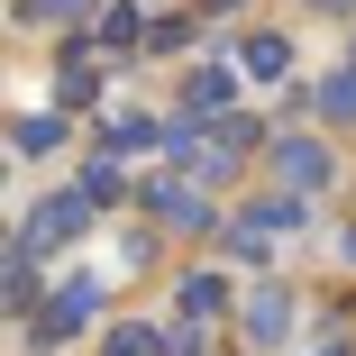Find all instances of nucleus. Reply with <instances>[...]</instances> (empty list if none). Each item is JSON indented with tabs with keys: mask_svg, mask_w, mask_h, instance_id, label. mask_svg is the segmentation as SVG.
Returning a JSON list of instances; mask_svg holds the SVG:
<instances>
[{
	"mask_svg": "<svg viewBox=\"0 0 356 356\" xmlns=\"http://www.w3.org/2000/svg\"><path fill=\"white\" fill-rule=\"evenodd\" d=\"M83 229H92V192H55V201H37V220L19 229V247L46 256V247H74Z\"/></svg>",
	"mask_w": 356,
	"mask_h": 356,
	"instance_id": "1",
	"label": "nucleus"
},
{
	"mask_svg": "<svg viewBox=\"0 0 356 356\" xmlns=\"http://www.w3.org/2000/svg\"><path fill=\"white\" fill-rule=\"evenodd\" d=\"M293 229H302V201L283 192V201H256V210H238V220H229V247H238V256H274Z\"/></svg>",
	"mask_w": 356,
	"mask_h": 356,
	"instance_id": "2",
	"label": "nucleus"
},
{
	"mask_svg": "<svg viewBox=\"0 0 356 356\" xmlns=\"http://www.w3.org/2000/svg\"><path fill=\"white\" fill-rule=\"evenodd\" d=\"M274 174L293 192H320L329 183V147H320V137H274Z\"/></svg>",
	"mask_w": 356,
	"mask_h": 356,
	"instance_id": "3",
	"label": "nucleus"
},
{
	"mask_svg": "<svg viewBox=\"0 0 356 356\" xmlns=\"http://www.w3.org/2000/svg\"><path fill=\"white\" fill-rule=\"evenodd\" d=\"M92 302H101V283H64V293L37 311V338H46V347H55V338H74V329L92 320Z\"/></svg>",
	"mask_w": 356,
	"mask_h": 356,
	"instance_id": "4",
	"label": "nucleus"
},
{
	"mask_svg": "<svg viewBox=\"0 0 356 356\" xmlns=\"http://www.w3.org/2000/svg\"><path fill=\"white\" fill-rule=\"evenodd\" d=\"M147 210H156L165 229H210V201H201L192 183H156V192H147Z\"/></svg>",
	"mask_w": 356,
	"mask_h": 356,
	"instance_id": "5",
	"label": "nucleus"
},
{
	"mask_svg": "<svg viewBox=\"0 0 356 356\" xmlns=\"http://www.w3.org/2000/svg\"><path fill=\"white\" fill-rule=\"evenodd\" d=\"M220 311H229V283H220V274H192V283H183V320L201 329V320H220Z\"/></svg>",
	"mask_w": 356,
	"mask_h": 356,
	"instance_id": "6",
	"label": "nucleus"
},
{
	"mask_svg": "<svg viewBox=\"0 0 356 356\" xmlns=\"http://www.w3.org/2000/svg\"><path fill=\"white\" fill-rule=\"evenodd\" d=\"M229 92H238V83H229V64H201V74H192V119H210V110L229 119Z\"/></svg>",
	"mask_w": 356,
	"mask_h": 356,
	"instance_id": "7",
	"label": "nucleus"
},
{
	"mask_svg": "<svg viewBox=\"0 0 356 356\" xmlns=\"http://www.w3.org/2000/svg\"><path fill=\"white\" fill-rule=\"evenodd\" d=\"M283 329H293V302H283V293H256V302H247V338H265V347H274Z\"/></svg>",
	"mask_w": 356,
	"mask_h": 356,
	"instance_id": "8",
	"label": "nucleus"
},
{
	"mask_svg": "<svg viewBox=\"0 0 356 356\" xmlns=\"http://www.w3.org/2000/svg\"><path fill=\"white\" fill-rule=\"evenodd\" d=\"M238 64H247V74H293V46H283V37H247Z\"/></svg>",
	"mask_w": 356,
	"mask_h": 356,
	"instance_id": "9",
	"label": "nucleus"
},
{
	"mask_svg": "<svg viewBox=\"0 0 356 356\" xmlns=\"http://www.w3.org/2000/svg\"><path fill=\"white\" fill-rule=\"evenodd\" d=\"M147 37H156V28L137 19V0H119V10L101 19V46H147Z\"/></svg>",
	"mask_w": 356,
	"mask_h": 356,
	"instance_id": "10",
	"label": "nucleus"
},
{
	"mask_svg": "<svg viewBox=\"0 0 356 356\" xmlns=\"http://www.w3.org/2000/svg\"><path fill=\"white\" fill-rule=\"evenodd\" d=\"M10 147H19V156H46V147H64V119H19V128H10Z\"/></svg>",
	"mask_w": 356,
	"mask_h": 356,
	"instance_id": "11",
	"label": "nucleus"
},
{
	"mask_svg": "<svg viewBox=\"0 0 356 356\" xmlns=\"http://www.w3.org/2000/svg\"><path fill=\"white\" fill-rule=\"evenodd\" d=\"M28 302H37V256L10 247V311H28Z\"/></svg>",
	"mask_w": 356,
	"mask_h": 356,
	"instance_id": "12",
	"label": "nucleus"
},
{
	"mask_svg": "<svg viewBox=\"0 0 356 356\" xmlns=\"http://www.w3.org/2000/svg\"><path fill=\"white\" fill-rule=\"evenodd\" d=\"M320 110H329V119H356V64H347V74H329V83H320Z\"/></svg>",
	"mask_w": 356,
	"mask_h": 356,
	"instance_id": "13",
	"label": "nucleus"
},
{
	"mask_svg": "<svg viewBox=\"0 0 356 356\" xmlns=\"http://www.w3.org/2000/svg\"><path fill=\"white\" fill-rule=\"evenodd\" d=\"M83 192H92V201H119V192H128V165H119V156H101V165L83 174Z\"/></svg>",
	"mask_w": 356,
	"mask_h": 356,
	"instance_id": "14",
	"label": "nucleus"
},
{
	"mask_svg": "<svg viewBox=\"0 0 356 356\" xmlns=\"http://www.w3.org/2000/svg\"><path fill=\"white\" fill-rule=\"evenodd\" d=\"M110 356H165L156 329H110Z\"/></svg>",
	"mask_w": 356,
	"mask_h": 356,
	"instance_id": "15",
	"label": "nucleus"
},
{
	"mask_svg": "<svg viewBox=\"0 0 356 356\" xmlns=\"http://www.w3.org/2000/svg\"><path fill=\"white\" fill-rule=\"evenodd\" d=\"M28 19H83V0H28Z\"/></svg>",
	"mask_w": 356,
	"mask_h": 356,
	"instance_id": "16",
	"label": "nucleus"
},
{
	"mask_svg": "<svg viewBox=\"0 0 356 356\" xmlns=\"http://www.w3.org/2000/svg\"><path fill=\"white\" fill-rule=\"evenodd\" d=\"M347 265H356V229H347Z\"/></svg>",
	"mask_w": 356,
	"mask_h": 356,
	"instance_id": "17",
	"label": "nucleus"
},
{
	"mask_svg": "<svg viewBox=\"0 0 356 356\" xmlns=\"http://www.w3.org/2000/svg\"><path fill=\"white\" fill-rule=\"evenodd\" d=\"M347 64H356V55H347Z\"/></svg>",
	"mask_w": 356,
	"mask_h": 356,
	"instance_id": "18",
	"label": "nucleus"
}]
</instances>
